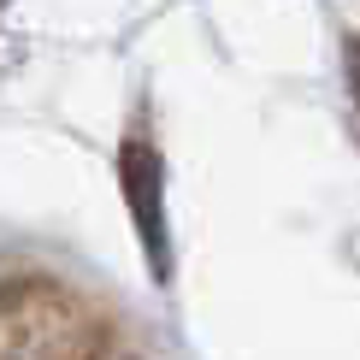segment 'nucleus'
I'll list each match as a JSON object with an SVG mask.
<instances>
[{
    "label": "nucleus",
    "mask_w": 360,
    "mask_h": 360,
    "mask_svg": "<svg viewBox=\"0 0 360 360\" xmlns=\"http://www.w3.org/2000/svg\"><path fill=\"white\" fill-rule=\"evenodd\" d=\"M124 201L142 231V248L154 260L160 283L172 272V243H166V184H160V154L154 142H124Z\"/></svg>",
    "instance_id": "obj_1"
}]
</instances>
